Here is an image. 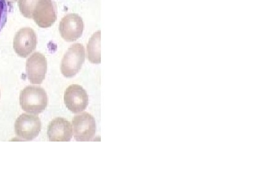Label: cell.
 Masks as SVG:
<instances>
[{"label": "cell", "instance_id": "cell-1", "mask_svg": "<svg viewBox=\"0 0 259 182\" xmlns=\"http://www.w3.org/2000/svg\"><path fill=\"white\" fill-rule=\"evenodd\" d=\"M20 104L25 112L39 114L48 106L47 93L40 87L27 86L20 92Z\"/></svg>", "mask_w": 259, "mask_h": 182}, {"label": "cell", "instance_id": "cell-2", "mask_svg": "<svg viewBox=\"0 0 259 182\" xmlns=\"http://www.w3.org/2000/svg\"><path fill=\"white\" fill-rule=\"evenodd\" d=\"M84 60L85 50L84 46L79 43L71 46L61 61V73L66 78H73L81 70Z\"/></svg>", "mask_w": 259, "mask_h": 182}, {"label": "cell", "instance_id": "cell-3", "mask_svg": "<svg viewBox=\"0 0 259 182\" xmlns=\"http://www.w3.org/2000/svg\"><path fill=\"white\" fill-rule=\"evenodd\" d=\"M72 125L74 139L78 142H89L96 135V120L88 113L74 116Z\"/></svg>", "mask_w": 259, "mask_h": 182}, {"label": "cell", "instance_id": "cell-4", "mask_svg": "<svg viewBox=\"0 0 259 182\" xmlns=\"http://www.w3.org/2000/svg\"><path fill=\"white\" fill-rule=\"evenodd\" d=\"M40 130V120L36 115L22 114L15 123V134L22 139L34 140Z\"/></svg>", "mask_w": 259, "mask_h": 182}, {"label": "cell", "instance_id": "cell-5", "mask_svg": "<svg viewBox=\"0 0 259 182\" xmlns=\"http://www.w3.org/2000/svg\"><path fill=\"white\" fill-rule=\"evenodd\" d=\"M37 45L36 33L31 28H22L15 35L14 49L15 53L20 57H27L35 51Z\"/></svg>", "mask_w": 259, "mask_h": 182}, {"label": "cell", "instance_id": "cell-6", "mask_svg": "<svg viewBox=\"0 0 259 182\" xmlns=\"http://www.w3.org/2000/svg\"><path fill=\"white\" fill-rule=\"evenodd\" d=\"M64 101L67 108L73 114L84 111L89 104L87 92L81 86L73 84L66 89Z\"/></svg>", "mask_w": 259, "mask_h": 182}, {"label": "cell", "instance_id": "cell-7", "mask_svg": "<svg viewBox=\"0 0 259 182\" xmlns=\"http://www.w3.org/2000/svg\"><path fill=\"white\" fill-rule=\"evenodd\" d=\"M83 30L84 23L78 15L68 14L60 22V34L66 42H75L81 37Z\"/></svg>", "mask_w": 259, "mask_h": 182}, {"label": "cell", "instance_id": "cell-8", "mask_svg": "<svg viewBox=\"0 0 259 182\" xmlns=\"http://www.w3.org/2000/svg\"><path fill=\"white\" fill-rule=\"evenodd\" d=\"M32 19L40 27L48 28L53 25L57 19L56 7L53 0H38L33 12Z\"/></svg>", "mask_w": 259, "mask_h": 182}, {"label": "cell", "instance_id": "cell-9", "mask_svg": "<svg viewBox=\"0 0 259 182\" xmlns=\"http://www.w3.org/2000/svg\"><path fill=\"white\" fill-rule=\"evenodd\" d=\"M48 62L45 56L40 53H33L27 61L26 73L32 84L42 83L47 72Z\"/></svg>", "mask_w": 259, "mask_h": 182}, {"label": "cell", "instance_id": "cell-10", "mask_svg": "<svg viewBox=\"0 0 259 182\" xmlns=\"http://www.w3.org/2000/svg\"><path fill=\"white\" fill-rule=\"evenodd\" d=\"M48 135L51 142H69L73 137L70 122L63 118H56L50 123Z\"/></svg>", "mask_w": 259, "mask_h": 182}, {"label": "cell", "instance_id": "cell-11", "mask_svg": "<svg viewBox=\"0 0 259 182\" xmlns=\"http://www.w3.org/2000/svg\"><path fill=\"white\" fill-rule=\"evenodd\" d=\"M87 55L92 63H101V31L95 33L90 39L87 45Z\"/></svg>", "mask_w": 259, "mask_h": 182}, {"label": "cell", "instance_id": "cell-12", "mask_svg": "<svg viewBox=\"0 0 259 182\" xmlns=\"http://www.w3.org/2000/svg\"><path fill=\"white\" fill-rule=\"evenodd\" d=\"M38 2V0H19L20 12L25 17L32 19L33 12Z\"/></svg>", "mask_w": 259, "mask_h": 182}, {"label": "cell", "instance_id": "cell-13", "mask_svg": "<svg viewBox=\"0 0 259 182\" xmlns=\"http://www.w3.org/2000/svg\"><path fill=\"white\" fill-rule=\"evenodd\" d=\"M5 0H0V32L7 22L8 6Z\"/></svg>", "mask_w": 259, "mask_h": 182}, {"label": "cell", "instance_id": "cell-14", "mask_svg": "<svg viewBox=\"0 0 259 182\" xmlns=\"http://www.w3.org/2000/svg\"><path fill=\"white\" fill-rule=\"evenodd\" d=\"M5 1L7 2V5L10 7V10H11L13 4H15L17 0H5Z\"/></svg>", "mask_w": 259, "mask_h": 182}, {"label": "cell", "instance_id": "cell-15", "mask_svg": "<svg viewBox=\"0 0 259 182\" xmlns=\"http://www.w3.org/2000/svg\"><path fill=\"white\" fill-rule=\"evenodd\" d=\"M0 97H1V92H0Z\"/></svg>", "mask_w": 259, "mask_h": 182}]
</instances>
